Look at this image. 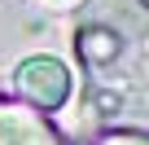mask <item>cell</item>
Returning a JSON list of instances; mask_svg holds the SVG:
<instances>
[{
	"instance_id": "obj_1",
	"label": "cell",
	"mask_w": 149,
	"mask_h": 145,
	"mask_svg": "<svg viewBox=\"0 0 149 145\" xmlns=\"http://www.w3.org/2000/svg\"><path fill=\"white\" fill-rule=\"evenodd\" d=\"M13 88H18V101L35 106V110H61L74 79H70V66L53 53H35V57H22L18 70H13Z\"/></svg>"
},
{
	"instance_id": "obj_2",
	"label": "cell",
	"mask_w": 149,
	"mask_h": 145,
	"mask_svg": "<svg viewBox=\"0 0 149 145\" xmlns=\"http://www.w3.org/2000/svg\"><path fill=\"white\" fill-rule=\"evenodd\" d=\"M0 145H70V141L44 110L18 97H0Z\"/></svg>"
},
{
	"instance_id": "obj_3",
	"label": "cell",
	"mask_w": 149,
	"mask_h": 145,
	"mask_svg": "<svg viewBox=\"0 0 149 145\" xmlns=\"http://www.w3.org/2000/svg\"><path fill=\"white\" fill-rule=\"evenodd\" d=\"M74 48H79V57H84L88 66H110V62L123 53V40H118V31H110V27H84L79 40H74Z\"/></svg>"
},
{
	"instance_id": "obj_4",
	"label": "cell",
	"mask_w": 149,
	"mask_h": 145,
	"mask_svg": "<svg viewBox=\"0 0 149 145\" xmlns=\"http://www.w3.org/2000/svg\"><path fill=\"white\" fill-rule=\"evenodd\" d=\"M92 145H149V132H140V127H114V132H101Z\"/></svg>"
}]
</instances>
